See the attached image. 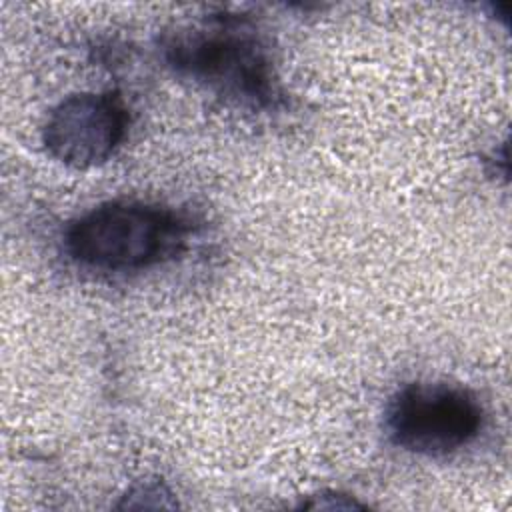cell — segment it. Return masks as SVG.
<instances>
[{
    "instance_id": "obj_1",
    "label": "cell",
    "mask_w": 512,
    "mask_h": 512,
    "mask_svg": "<svg viewBox=\"0 0 512 512\" xmlns=\"http://www.w3.org/2000/svg\"><path fill=\"white\" fill-rule=\"evenodd\" d=\"M164 54L176 72L234 102L266 108L278 94L266 44L236 14L208 16L170 34Z\"/></svg>"
},
{
    "instance_id": "obj_2",
    "label": "cell",
    "mask_w": 512,
    "mask_h": 512,
    "mask_svg": "<svg viewBox=\"0 0 512 512\" xmlns=\"http://www.w3.org/2000/svg\"><path fill=\"white\" fill-rule=\"evenodd\" d=\"M188 222L170 208L142 200L104 202L64 232V248L80 266L100 272H138L178 252Z\"/></svg>"
},
{
    "instance_id": "obj_4",
    "label": "cell",
    "mask_w": 512,
    "mask_h": 512,
    "mask_svg": "<svg viewBox=\"0 0 512 512\" xmlns=\"http://www.w3.org/2000/svg\"><path fill=\"white\" fill-rule=\"evenodd\" d=\"M128 132V110L118 94L80 92L52 108L42 128L48 154L68 168L106 162Z\"/></svg>"
},
{
    "instance_id": "obj_3",
    "label": "cell",
    "mask_w": 512,
    "mask_h": 512,
    "mask_svg": "<svg viewBox=\"0 0 512 512\" xmlns=\"http://www.w3.org/2000/svg\"><path fill=\"white\" fill-rule=\"evenodd\" d=\"M484 410L476 394L460 384H404L384 410L392 444L420 456H446L468 446L482 430Z\"/></svg>"
}]
</instances>
